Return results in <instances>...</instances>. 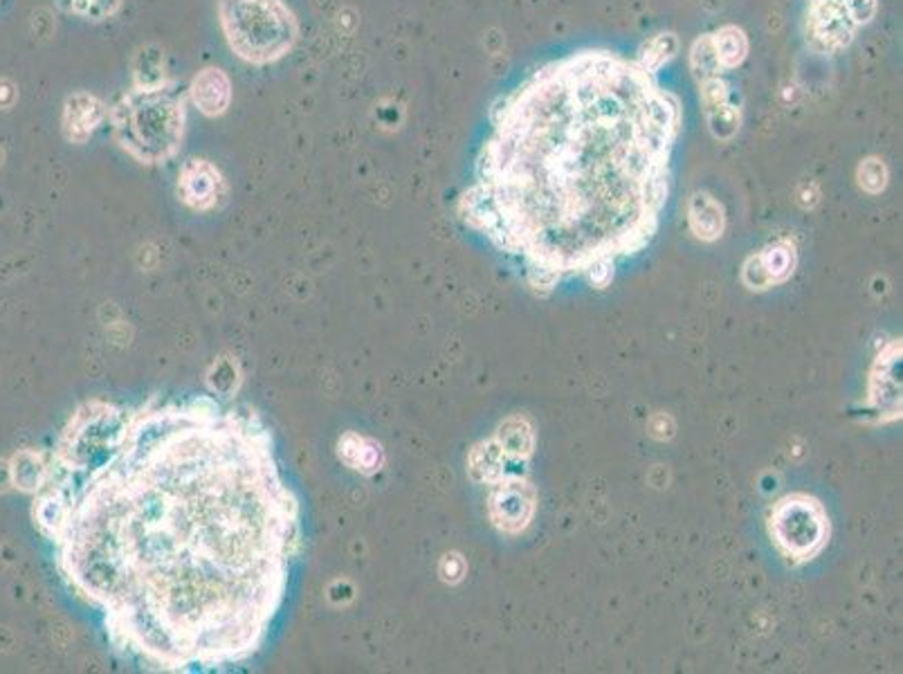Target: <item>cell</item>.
I'll return each instance as SVG.
<instances>
[{"label": "cell", "mask_w": 903, "mask_h": 674, "mask_svg": "<svg viewBox=\"0 0 903 674\" xmlns=\"http://www.w3.org/2000/svg\"><path fill=\"white\" fill-rule=\"evenodd\" d=\"M340 459H342L349 468L360 470V472H367V474L380 470V466H382V452H380V448H378L376 443H371L369 439L358 437V435H347V437L340 441Z\"/></svg>", "instance_id": "10"}, {"label": "cell", "mask_w": 903, "mask_h": 674, "mask_svg": "<svg viewBox=\"0 0 903 674\" xmlns=\"http://www.w3.org/2000/svg\"><path fill=\"white\" fill-rule=\"evenodd\" d=\"M61 6L76 17L104 21L120 10L122 0H61Z\"/></svg>", "instance_id": "13"}, {"label": "cell", "mask_w": 903, "mask_h": 674, "mask_svg": "<svg viewBox=\"0 0 903 674\" xmlns=\"http://www.w3.org/2000/svg\"><path fill=\"white\" fill-rule=\"evenodd\" d=\"M771 533L789 558L807 560L815 555L828 535L823 506L804 494L782 499L771 513Z\"/></svg>", "instance_id": "5"}, {"label": "cell", "mask_w": 903, "mask_h": 674, "mask_svg": "<svg viewBox=\"0 0 903 674\" xmlns=\"http://www.w3.org/2000/svg\"><path fill=\"white\" fill-rule=\"evenodd\" d=\"M679 133L681 102L654 70L607 48L576 50L492 109L459 212L548 290L651 241Z\"/></svg>", "instance_id": "2"}, {"label": "cell", "mask_w": 903, "mask_h": 674, "mask_svg": "<svg viewBox=\"0 0 903 674\" xmlns=\"http://www.w3.org/2000/svg\"><path fill=\"white\" fill-rule=\"evenodd\" d=\"M10 472H12V483L17 488H21V490H28V492H39L43 488L45 479H48L45 463L41 461L39 455H34L30 450H23V452H19L14 457V461L10 466Z\"/></svg>", "instance_id": "11"}, {"label": "cell", "mask_w": 903, "mask_h": 674, "mask_svg": "<svg viewBox=\"0 0 903 674\" xmlns=\"http://www.w3.org/2000/svg\"><path fill=\"white\" fill-rule=\"evenodd\" d=\"M218 21L229 50L253 65L284 59L299 39V23L284 0H218Z\"/></svg>", "instance_id": "4"}, {"label": "cell", "mask_w": 903, "mask_h": 674, "mask_svg": "<svg viewBox=\"0 0 903 674\" xmlns=\"http://www.w3.org/2000/svg\"><path fill=\"white\" fill-rule=\"evenodd\" d=\"M117 144L140 164L170 162L185 137V98L172 83L135 86L109 113Z\"/></svg>", "instance_id": "3"}, {"label": "cell", "mask_w": 903, "mask_h": 674, "mask_svg": "<svg viewBox=\"0 0 903 674\" xmlns=\"http://www.w3.org/2000/svg\"><path fill=\"white\" fill-rule=\"evenodd\" d=\"M492 520L504 531H520L533 515V492L526 483H502L490 499Z\"/></svg>", "instance_id": "7"}, {"label": "cell", "mask_w": 903, "mask_h": 674, "mask_svg": "<svg viewBox=\"0 0 903 674\" xmlns=\"http://www.w3.org/2000/svg\"><path fill=\"white\" fill-rule=\"evenodd\" d=\"M189 98L203 115L207 118L223 115L232 102L229 76L220 68L201 70L192 81Z\"/></svg>", "instance_id": "9"}, {"label": "cell", "mask_w": 903, "mask_h": 674, "mask_svg": "<svg viewBox=\"0 0 903 674\" xmlns=\"http://www.w3.org/2000/svg\"><path fill=\"white\" fill-rule=\"evenodd\" d=\"M178 196L187 207L196 212H209L218 207L225 198V181L218 166L205 157L185 162L178 174Z\"/></svg>", "instance_id": "6"}, {"label": "cell", "mask_w": 903, "mask_h": 674, "mask_svg": "<svg viewBox=\"0 0 903 674\" xmlns=\"http://www.w3.org/2000/svg\"><path fill=\"white\" fill-rule=\"evenodd\" d=\"M104 102L91 93H74L63 109V133L70 142L84 144L106 120Z\"/></svg>", "instance_id": "8"}, {"label": "cell", "mask_w": 903, "mask_h": 674, "mask_svg": "<svg viewBox=\"0 0 903 674\" xmlns=\"http://www.w3.org/2000/svg\"><path fill=\"white\" fill-rule=\"evenodd\" d=\"M34 522L111 645L151 672L250 661L284 605L301 506L248 409L212 398L89 405Z\"/></svg>", "instance_id": "1"}, {"label": "cell", "mask_w": 903, "mask_h": 674, "mask_svg": "<svg viewBox=\"0 0 903 674\" xmlns=\"http://www.w3.org/2000/svg\"><path fill=\"white\" fill-rule=\"evenodd\" d=\"M502 452L511 455V457H529L531 448H533V435L531 428L524 423L520 418L509 420V423L502 428Z\"/></svg>", "instance_id": "12"}]
</instances>
